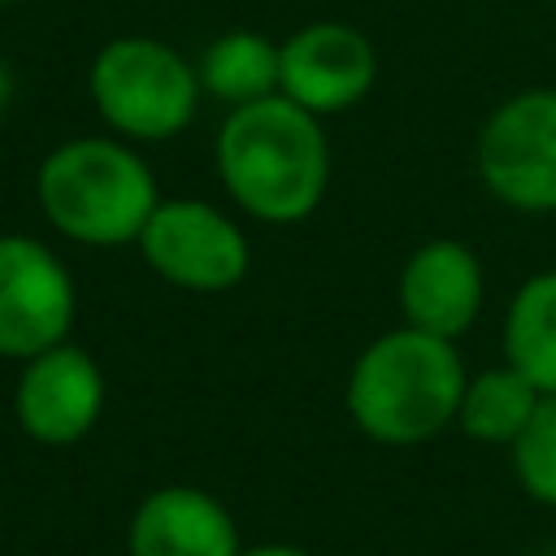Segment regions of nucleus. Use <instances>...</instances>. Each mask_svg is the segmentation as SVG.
Instances as JSON below:
<instances>
[{"label": "nucleus", "mask_w": 556, "mask_h": 556, "mask_svg": "<svg viewBox=\"0 0 556 556\" xmlns=\"http://www.w3.org/2000/svg\"><path fill=\"white\" fill-rule=\"evenodd\" d=\"M539 556H556V547H547V552H539Z\"/></svg>", "instance_id": "6ab92c4d"}, {"label": "nucleus", "mask_w": 556, "mask_h": 556, "mask_svg": "<svg viewBox=\"0 0 556 556\" xmlns=\"http://www.w3.org/2000/svg\"><path fill=\"white\" fill-rule=\"evenodd\" d=\"M130 556H239V526L204 486L169 482L148 491L126 526Z\"/></svg>", "instance_id": "9b49d317"}, {"label": "nucleus", "mask_w": 556, "mask_h": 556, "mask_svg": "<svg viewBox=\"0 0 556 556\" xmlns=\"http://www.w3.org/2000/svg\"><path fill=\"white\" fill-rule=\"evenodd\" d=\"M9 4H22V0H0V9H9Z\"/></svg>", "instance_id": "a211bd4d"}, {"label": "nucleus", "mask_w": 556, "mask_h": 556, "mask_svg": "<svg viewBox=\"0 0 556 556\" xmlns=\"http://www.w3.org/2000/svg\"><path fill=\"white\" fill-rule=\"evenodd\" d=\"M13 91H17V83H13V65H9L4 52H0V113L13 104Z\"/></svg>", "instance_id": "f3484780"}, {"label": "nucleus", "mask_w": 556, "mask_h": 556, "mask_svg": "<svg viewBox=\"0 0 556 556\" xmlns=\"http://www.w3.org/2000/svg\"><path fill=\"white\" fill-rule=\"evenodd\" d=\"M465 382L469 374L456 339L395 326L356 352L343 387V408L369 443L417 447L456 426Z\"/></svg>", "instance_id": "f03ea898"}, {"label": "nucleus", "mask_w": 556, "mask_h": 556, "mask_svg": "<svg viewBox=\"0 0 556 556\" xmlns=\"http://www.w3.org/2000/svg\"><path fill=\"white\" fill-rule=\"evenodd\" d=\"M78 287L65 261L35 235H0V356L30 361L70 339Z\"/></svg>", "instance_id": "0eeeda50"}, {"label": "nucleus", "mask_w": 556, "mask_h": 556, "mask_svg": "<svg viewBox=\"0 0 556 556\" xmlns=\"http://www.w3.org/2000/svg\"><path fill=\"white\" fill-rule=\"evenodd\" d=\"M204 96L239 109L278 91V43L256 30H226L217 35L195 61Z\"/></svg>", "instance_id": "4468645a"}, {"label": "nucleus", "mask_w": 556, "mask_h": 556, "mask_svg": "<svg viewBox=\"0 0 556 556\" xmlns=\"http://www.w3.org/2000/svg\"><path fill=\"white\" fill-rule=\"evenodd\" d=\"M378 52L365 30L348 22H308L278 43V91L300 109L330 117L369 96Z\"/></svg>", "instance_id": "1a4fd4ad"}, {"label": "nucleus", "mask_w": 556, "mask_h": 556, "mask_svg": "<svg viewBox=\"0 0 556 556\" xmlns=\"http://www.w3.org/2000/svg\"><path fill=\"white\" fill-rule=\"evenodd\" d=\"M539 400H543V391L504 361V365H491V369H482V374H473L465 382V395H460V408H456V426L473 443L513 447V439L534 417Z\"/></svg>", "instance_id": "ddd939ff"}, {"label": "nucleus", "mask_w": 556, "mask_h": 556, "mask_svg": "<svg viewBox=\"0 0 556 556\" xmlns=\"http://www.w3.org/2000/svg\"><path fill=\"white\" fill-rule=\"evenodd\" d=\"M478 178L517 213H556V87H526L478 130Z\"/></svg>", "instance_id": "423d86ee"}, {"label": "nucleus", "mask_w": 556, "mask_h": 556, "mask_svg": "<svg viewBox=\"0 0 556 556\" xmlns=\"http://www.w3.org/2000/svg\"><path fill=\"white\" fill-rule=\"evenodd\" d=\"M504 361L556 395V269L530 274L504 313Z\"/></svg>", "instance_id": "f8f14e48"}, {"label": "nucleus", "mask_w": 556, "mask_h": 556, "mask_svg": "<svg viewBox=\"0 0 556 556\" xmlns=\"http://www.w3.org/2000/svg\"><path fill=\"white\" fill-rule=\"evenodd\" d=\"M87 96L109 135L130 143H165L182 135L200 109L195 65L165 39L117 35L87 65Z\"/></svg>", "instance_id": "20e7f679"}, {"label": "nucleus", "mask_w": 556, "mask_h": 556, "mask_svg": "<svg viewBox=\"0 0 556 556\" xmlns=\"http://www.w3.org/2000/svg\"><path fill=\"white\" fill-rule=\"evenodd\" d=\"M239 556H308V552L295 543H256V547H243Z\"/></svg>", "instance_id": "dca6fc26"}, {"label": "nucleus", "mask_w": 556, "mask_h": 556, "mask_svg": "<svg viewBox=\"0 0 556 556\" xmlns=\"http://www.w3.org/2000/svg\"><path fill=\"white\" fill-rule=\"evenodd\" d=\"M513 473L534 504L556 508V395H543L526 430L513 439Z\"/></svg>", "instance_id": "2eb2a0df"}, {"label": "nucleus", "mask_w": 556, "mask_h": 556, "mask_svg": "<svg viewBox=\"0 0 556 556\" xmlns=\"http://www.w3.org/2000/svg\"><path fill=\"white\" fill-rule=\"evenodd\" d=\"M404 326H417L439 339H460L486 300V278L478 252L460 239H426L408 252L400 282H395Z\"/></svg>", "instance_id": "9d476101"}, {"label": "nucleus", "mask_w": 556, "mask_h": 556, "mask_svg": "<svg viewBox=\"0 0 556 556\" xmlns=\"http://www.w3.org/2000/svg\"><path fill=\"white\" fill-rule=\"evenodd\" d=\"M226 195L261 226H295L330 191V135L282 91L230 109L213 139Z\"/></svg>", "instance_id": "f257e3e1"}, {"label": "nucleus", "mask_w": 556, "mask_h": 556, "mask_svg": "<svg viewBox=\"0 0 556 556\" xmlns=\"http://www.w3.org/2000/svg\"><path fill=\"white\" fill-rule=\"evenodd\" d=\"M43 222L83 248L135 243L161 204L152 165L117 135H78L56 143L35 169Z\"/></svg>", "instance_id": "7ed1b4c3"}, {"label": "nucleus", "mask_w": 556, "mask_h": 556, "mask_svg": "<svg viewBox=\"0 0 556 556\" xmlns=\"http://www.w3.org/2000/svg\"><path fill=\"white\" fill-rule=\"evenodd\" d=\"M143 265L191 295H222L252 269V243L243 226L208 200L174 195L152 208L135 239Z\"/></svg>", "instance_id": "39448f33"}, {"label": "nucleus", "mask_w": 556, "mask_h": 556, "mask_svg": "<svg viewBox=\"0 0 556 556\" xmlns=\"http://www.w3.org/2000/svg\"><path fill=\"white\" fill-rule=\"evenodd\" d=\"M104 413V374L91 352L70 339L22 361L13 382V417L39 447L83 443Z\"/></svg>", "instance_id": "6e6552de"}]
</instances>
